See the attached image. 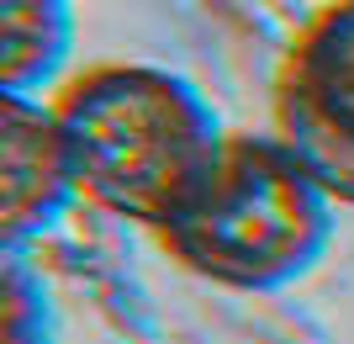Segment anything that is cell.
<instances>
[{"label":"cell","instance_id":"1","mask_svg":"<svg viewBox=\"0 0 354 344\" xmlns=\"http://www.w3.org/2000/svg\"><path fill=\"white\" fill-rule=\"evenodd\" d=\"M53 117L69 143L80 196L148 228L175 217L227 138L196 85L148 64L90 69L59 96Z\"/></svg>","mask_w":354,"mask_h":344},{"label":"cell","instance_id":"2","mask_svg":"<svg viewBox=\"0 0 354 344\" xmlns=\"http://www.w3.org/2000/svg\"><path fill=\"white\" fill-rule=\"evenodd\" d=\"M333 212L339 201L275 133H233L159 239L185 270L217 286L275 291L323 260Z\"/></svg>","mask_w":354,"mask_h":344},{"label":"cell","instance_id":"3","mask_svg":"<svg viewBox=\"0 0 354 344\" xmlns=\"http://www.w3.org/2000/svg\"><path fill=\"white\" fill-rule=\"evenodd\" d=\"M275 138L354 207V0L323 6L296 37L275 85Z\"/></svg>","mask_w":354,"mask_h":344},{"label":"cell","instance_id":"4","mask_svg":"<svg viewBox=\"0 0 354 344\" xmlns=\"http://www.w3.org/2000/svg\"><path fill=\"white\" fill-rule=\"evenodd\" d=\"M80 180L53 106L32 96H0V239L21 249L64 217Z\"/></svg>","mask_w":354,"mask_h":344},{"label":"cell","instance_id":"5","mask_svg":"<svg viewBox=\"0 0 354 344\" xmlns=\"http://www.w3.org/2000/svg\"><path fill=\"white\" fill-rule=\"evenodd\" d=\"M74 43L69 0H0V96H32Z\"/></svg>","mask_w":354,"mask_h":344},{"label":"cell","instance_id":"6","mask_svg":"<svg viewBox=\"0 0 354 344\" xmlns=\"http://www.w3.org/2000/svg\"><path fill=\"white\" fill-rule=\"evenodd\" d=\"M0 344H48V297L21 249L0 260Z\"/></svg>","mask_w":354,"mask_h":344}]
</instances>
